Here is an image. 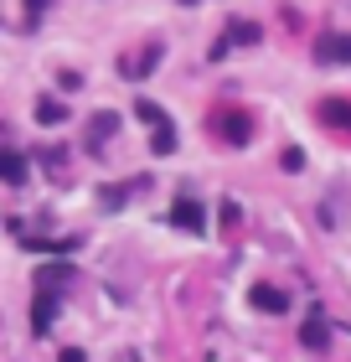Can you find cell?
I'll return each mask as SVG.
<instances>
[{
	"instance_id": "obj_15",
	"label": "cell",
	"mask_w": 351,
	"mask_h": 362,
	"mask_svg": "<svg viewBox=\"0 0 351 362\" xmlns=\"http://www.w3.org/2000/svg\"><path fill=\"white\" fill-rule=\"evenodd\" d=\"M181 6H191V0H181Z\"/></svg>"
},
{
	"instance_id": "obj_13",
	"label": "cell",
	"mask_w": 351,
	"mask_h": 362,
	"mask_svg": "<svg viewBox=\"0 0 351 362\" xmlns=\"http://www.w3.org/2000/svg\"><path fill=\"white\" fill-rule=\"evenodd\" d=\"M47 6H52V0H26V11H31V16H37V11H47Z\"/></svg>"
},
{
	"instance_id": "obj_8",
	"label": "cell",
	"mask_w": 351,
	"mask_h": 362,
	"mask_svg": "<svg viewBox=\"0 0 351 362\" xmlns=\"http://www.w3.org/2000/svg\"><path fill=\"white\" fill-rule=\"evenodd\" d=\"M243 42H258V26H227V42L222 47H243Z\"/></svg>"
},
{
	"instance_id": "obj_7",
	"label": "cell",
	"mask_w": 351,
	"mask_h": 362,
	"mask_svg": "<svg viewBox=\"0 0 351 362\" xmlns=\"http://www.w3.org/2000/svg\"><path fill=\"white\" fill-rule=\"evenodd\" d=\"M0 171H6V181H11V187H21V181H26V166H21V156H16V151H6V156H0Z\"/></svg>"
},
{
	"instance_id": "obj_6",
	"label": "cell",
	"mask_w": 351,
	"mask_h": 362,
	"mask_svg": "<svg viewBox=\"0 0 351 362\" xmlns=\"http://www.w3.org/2000/svg\"><path fill=\"white\" fill-rule=\"evenodd\" d=\"M171 223H176V228H202V207H196L191 197H181L176 212H171Z\"/></svg>"
},
{
	"instance_id": "obj_2",
	"label": "cell",
	"mask_w": 351,
	"mask_h": 362,
	"mask_svg": "<svg viewBox=\"0 0 351 362\" xmlns=\"http://www.w3.org/2000/svg\"><path fill=\"white\" fill-rule=\"evenodd\" d=\"M217 129H222V140H227V145H248V140H254V124H248V114H238V109H227Z\"/></svg>"
},
{
	"instance_id": "obj_9",
	"label": "cell",
	"mask_w": 351,
	"mask_h": 362,
	"mask_svg": "<svg viewBox=\"0 0 351 362\" xmlns=\"http://www.w3.org/2000/svg\"><path fill=\"white\" fill-rule=\"evenodd\" d=\"M37 119H42V124H62V104H57V98H47V104H37Z\"/></svg>"
},
{
	"instance_id": "obj_3",
	"label": "cell",
	"mask_w": 351,
	"mask_h": 362,
	"mask_svg": "<svg viewBox=\"0 0 351 362\" xmlns=\"http://www.w3.org/2000/svg\"><path fill=\"white\" fill-rule=\"evenodd\" d=\"M52 316H57V285H47V300L37 295V310H31V321H37V332H52Z\"/></svg>"
},
{
	"instance_id": "obj_4",
	"label": "cell",
	"mask_w": 351,
	"mask_h": 362,
	"mask_svg": "<svg viewBox=\"0 0 351 362\" xmlns=\"http://www.w3.org/2000/svg\"><path fill=\"white\" fill-rule=\"evenodd\" d=\"M258 310H290V295L284 290H269V285H254V295H248Z\"/></svg>"
},
{
	"instance_id": "obj_5",
	"label": "cell",
	"mask_w": 351,
	"mask_h": 362,
	"mask_svg": "<svg viewBox=\"0 0 351 362\" xmlns=\"http://www.w3.org/2000/svg\"><path fill=\"white\" fill-rule=\"evenodd\" d=\"M321 119L336 124V129H351V104H346V98H326V104H321Z\"/></svg>"
},
{
	"instance_id": "obj_12",
	"label": "cell",
	"mask_w": 351,
	"mask_h": 362,
	"mask_svg": "<svg viewBox=\"0 0 351 362\" xmlns=\"http://www.w3.org/2000/svg\"><path fill=\"white\" fill-rule=\"evenodd\" d=\"M279 160H284V171H299V166H305V151H284Z\"/></svg>"
},
{
	"instance_id": "obj_11",
	"label": "cell",
	"mask_w": 351,
	"mask_h": 362,
	"mask_svg": "<svg viewBox=\"0 0 351 362\" xmlns=\"http://www.w3.org/2000/svg\"><path fill=\"white\" fill-rule=\"evenodd\" d=\"M305 347H326V321H310L305 326Z\"/></svg>"
},
{
	"instance_id": "obj_10",
	"label": "cell",
	"mask_w": 351,
	"mask_h": 362,
	"mask_svg": "<svg viewBox=\"0 0 351 362\" xmlns=\"http://www.w3.org/2000/svg\"><path fill=\"white\" fill-rule=\"evenodd\" d=\"M150 145H155V151H171V145H176V129H171V124H155V140H150Z\"/></svg>"
},
{
	"instance_id": "obj_14",
	"label": "cell",
	"mask_w": 351,
	"mask_h": 362,
	"mask_svg": "<svg viewBox=\"0 0 351 362\" xmlns=\"http://www.w3.org/2000/svg\"><path fill=\"white\" fill-rule=\"evenodd\" d=\"M62 362H83V352H73V347H68V352H62Z\"/></svg>"
},
{
	"instance_id": "obj_1",
	"label": "cell",
	"mask_w": 351,
	"mask_h": 362,
	"mask_svg": "<svg viewBox=\"0 0 351 362\" xmlns=\"http://www.w3.org/2000/svg\"><path fill=\"white\" fill-rule=\"evenodd\" d=\"M315 62L346 68V62H351V37H346V31H331V37H321V42H315Z\"/></svg>"
}]
</instances>
